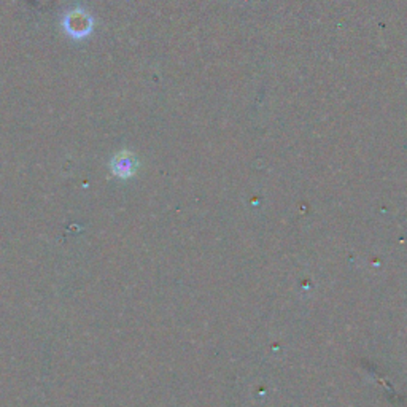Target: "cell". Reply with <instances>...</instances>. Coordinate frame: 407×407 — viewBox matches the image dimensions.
<instances>
[{
    "label": "cell",
    "instance_id": "6da1fadb",
    "mask_svg": "<svg viewBox=\"0 0 407 407\" xmlns=\"http://www.w3.org/2000/svg\"><path fill=\"white\" fill-rule=\"evenodd\" d=\"M64 29L75 39H83L92 29L91 16L81 10H74L64 18Z\"/></svg>",
    "mask_w": 407,
    "mask_h": 407
},
{
    "label": "cell",
    "instance_id": "7a4b0ae2",
    "mask_svg": "<svg viewBox=\"0 0 407 407\" xmlns=\"http://www.w3.org/2000/svg\"><path fill=\"white\" fill-rule=\"evenodd\" d=\"M135 170V161L132 156L126 155V153H123V155L116 156V159L113 161V172L120 177H129L132 175Z\"/></svg>",
    "mask_w": 407,
    "mask_h": 407
}]
</instances>
